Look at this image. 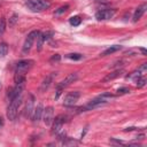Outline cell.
<instances>
[{"mask_svg":"<svg viewBox=\"0 0 147 147\" xmlns=\"http://www.w3.org/2000/svg\"><path fill=\"white\" fill-rule=\"evenodd\" d=\"M140 52L142 53V55H147V51H146V48H140Z\"/></svg>","mask_w":147,"mask_h":147,"instance_id":"32","label":"cell"},{"mask_svg":"<svg viewBox=\"0 0 147 147\" xmlns=\"http://www.w3.org/2000/svg\"><path fill=\"white\" fill-rule=\"evenodd\" d=\"M124 72H125L124 69H116L115 71L108 74V75L102 79V82H105V83H106V82H110V80H113V79H115V78L122 76V74H124Z\"/></svg>","mask_w":147,"mask_h":147,"instance_id":"16","label":"cell"},{"mask_svg":"<svg viewBox=\"0 0 147 147\" xmlns=\"http://www.w3.org/2000/svg\"><path fill=\"white\" fill-rule=\"evenodd\" d=\"M17 21H18V15L17 14H13L11 17L9 18V26H14Z\"/></svg>","mask_w":147,"mask_h":147,"instance_id":"27","label":"cell"},{"mask_svg":"<svg viewBox=\"0 0 147 147\" xmlns=\"http://www.w3.org/2000/svg\"><path fill=\"white\" fill-rule=\"evenodd\" d=\"M0 88H1V83H0Z\"/></svg>","mask_w":147,"mask_h":147,"instance_id":"34","label":"cell"},{"mask_svg":"<svg viewBox=\"0 0 147 147\" xmlns=\"http://www.w3.org/2000/svg\"><path fill=\"white\" fill-rule=\"evenodd\" d=\"M146 9H147V3H146V2L142 3L141 6H139V7L134 10V14H133V22H138V21L141 18V16L145 14Z\"/></svg>","mask_w":147,"mask_h":147,"instance_id":"15","label":"cell"},{"mask_svg":"<svg viewBox=\"0 0 147 147\" xmlns=\"http://www.w3.org/2000/svg\"><path fill=\"white\" fill-rule=\"evenodd\" d=\"M34 64V61L33 60H21L16 63V68H15V71H18V72H23V74H26V71H29L32 65Z\"/></svg>","mask_w":147,"mask_h":147,"instance_id":"5","label":"cell"},{"mask_svg":"<svg viewBox=\"0 0 147 147\" xmlns=\"http://www.w3.org/2000/svg\"><path fill=\"white\" fill-rule=\"evenodd\" d=\"M105 103H107V99L106 98H102L101 95H99L98 98L91 100L86 106H84V109H85V111L86 110H91V109H94L96 107H100V106H102Z\"/></svg>","mask_w":147,"mask_h":147,"instance_id":"8","label":"cell"},{"mask_svg":"<svg viewBox=\"0 0 147 147\" xmlns=\"http://www.w3.org/2000/svg\"><path fill=\"white\" fill-rule=\"evenodd\" d=\"M65 122V116L64 115H59L56 116L54 119H53V125H52V130H51V133L54 136V134H59V132L61 131L63 124Z\"/></svg>","mask_w":147,"mask_h":147,"instance_id":"4","label":"cell"},{"mask_svg":"<svg viewBox=\"0 0 147 147\" xmlns=\"http://www.w3.org/2000/svg\"><path fill=\"white\" fill-rule=\"evenodd\" d=\"M6 30V20L5 17H1L0 18V34H2Z\"/></svg>","mask_w":147,"mask_h":147,"instance_id":"28","label":"cell"},{"mask_svg":"<svg viewBox=\"0 0 147 147\" xmlns=\"http://www.w3.org/2000/svg\"><path fill=\"white\" fill-rule=\"evenodd\" d=\"M8 53V46L6 42H1L0 44V56H6Z\"/></svg>","mask_w":147,"mask_h":147,"instance_id":"22","label":"cell"},{"mask_svg":"<svg viewBox=\"0 0 147 147\" xmlns=\"http://www.w3.org/2000/svg\"><path fill=\"white\" fill-rule=\"evenodd\" d=\"M69 9V5H64V6H61L59 9H56L55 10V13H54V15L55 16H59V15H62V14H64L67 10Z\"/></svg>","mask_w":147,"mask_h":147,"instance_id":"21","label":"cell"},{"mask_svg":"<svg viewBox=\"0 0 147 147\" xmlns=\"http://www.w3.org/2000/svg\"><path fill=\"white\" fill-rule=\"evenodd\" d=\"M115 10L114 9H102L95 13V18L98 21H103V20H109L114 16Z\"/></svg>","mask_w":147,"mask_h":147,"instance_id":"10","label":"cell"},{"mask_svg":"<svg viewBox=\"0 0 147 147\" xmlns=\"http://www.w3.org/2000/svg\"><path fill=\"white\" fill-rule=\"evenodd\" d=\"M67 57L68 59H71V60H75V61H78V60H80L83 57V55L79 54V53H70V54L67 55Z\"/></svg>","mask_w":147,"mask_h":147,"instance_id":"24","label":"cell"},{"mask_svg":"<svg viewBox=\"0 0 147 147\" xmlns=\"http://www.w3.org/2000/svg\"><path fill=\"white\" fill-rule=\"evenodd\" d=\"M122 48V46L121 45H113V46H110V47H108L106 51H103L100 55L101 56H106V55H110V54H113V53H115V52H117V51H119Z\"/></svg>","mask_w":147,"mask_h":147,"instance_id":"17","label":"cell"},{"mask_svg":"<svg viewBox=\"0 0 147 147\" xmlns=\"http://www.w3.org/2000/svg\"><path fill=\"white\" fill-rule=\"evenodd\" d=\"M140 76H141V72H140L139 70H136V71L131 72L130 75H127V76H126V78H130V79H134V80H137Z\"/></svg>","mask_w":147,"mask_h":147,"instance_id":"23","label":"cell"},{"mask_svg":"<svg viewBox=\"0 0 147 147\" xmlns=\"http://www.w3.org/2000/svg\"><path fill=\"white\" fill-rule=\"evenodd\" d=\"M130 92V90L127 88V87H121V88H118L117 90V94H126V93H129Z\"/></svg>","mask_w":147,"mask_h":147,"instance_id":"29","label":"cell"},{"mask_svg":"<svg viewBox=\"0 0 147 147\" xmlns=\"http://www.w3.org/2000/svg\"><path fill=\"white\" fill-rule=\"evenodd\" d=\"M77 78H78V75L76 74V72H72V74H69L64 79H62L57 85H56V90H63L64 87H67V86H69L71 83H74L75 80H77Z\"/></svg>","mask_w":147,"mask_h":147,"instance_id":"7","label":"cell"},{"mask_svg":"<svg viewBox=\"0 0 147 147\" xmlns=\"http://www.w3.org/2000/svg\"><path fill=\"white\" fill-rule=\"evenodd\" d=\"M136 82H137V86H138V87H144V86L146 85V78L142 77V76H140Z\"/></svg>","mask_w":147,"mask_h":147,"instance_id":"26","label":"cell"},{"mask_svg":"<svg viewBox=\"0 0 147 147\" xmlns=\"http://www.w3.org/2000/svg\"><path fill=\"white\" fill-rule=\"evenodd\" d=\"M26 6L32 11H42L51 7L49 0H28Z\"/></svg>","mask_w":147,"mask_h":147,"instance_id":"2","label":"cell"},{"mask_svg":"<svg viewBox=\"0 0 147 147\" xmlns=\"http://www.w3.org/2000/svg\"><path fill=\"white\" fill-rule=\"evenodd\" d=\"M14 82H15V84H23V83H25V74L15 71Z\"/></svg>","mask_w":147,"mask_h":147,"instance_id":"18","label":"cell"},{"mask_svg":"<svg viewBox=\"0 0 147 147\" xmlns=\"http://www.w3.org/2000/svg\"><path fill=\"white\" fill-rule=\"evenodd\" d=\"M23 88H24V83H23V84H16V86H15L14 88H10V90L8 91V96H9V99L11 100V99H14V98L21 95Z\"/></svg>","mask_w":147,"mask_h":147,"instance_id":"14","label":"cell"},{"mask_svg":"<svg viewBox=\"0 0 147 147\" xmlns=\"http://www.w3.org/2000/svg\"><path fill=\"white\" fill-rule=\"evenodd\" d=\"M69 23H70L71 25H74V26H77V25H79V24L82 23V18H80L79 16H72V17H70V20H69Z\"/></svg>","mask_w":147,"mask_h":147,"instance_id":"20","label":"cell"},{"mask_svg":"<svg viewBox=\"0 0 147 147\" xmlns=\"http://www.w3.org/2000/svg\"><path fill=\"white\" fill-rule=\"evenodd\" d=\"M42 111H44V107H42L41 103H39V105H37V107H34L33 113H32V115H31V119H32L33 123H38V122L41 119V117H42Z\"/></svg>","mask_w":147,"mask_h":147,"instance_id":"13","label":"cell"},{"mask_svg":"<svg viewBox=\"0 0 147 147\" xmlns=\"http://www.w3.org/2000/svg\"><path fill=\"white\" fill-rule=\"evenodd\" d=\"M54 77H55V72H52V74L47 75V76L44 78V80L41 82V85H40V87H39V91H40V92H45L46 90H48V87H49L51 84L53 83Z\"/></svg>","mask_w":147,"mask_h":147,"instance_id":"12","label":"cell"},{"mask_svg":"<svg viewBox=\"0 0 147 147\" xmlns=\"http://www.w3.org/2000/svg\"><path fill=\"white\" fill-rule=\"evenodd\" d=\"M2 126H3V118L0 116V130L2 129Z\"/></svg>","mask_w":147,"mask_h":147,"instance_id":"33","label":"cell"},{"mask_svg":"<svg viewBox=\"0 0 147 147\" xmlns=\"http://www.w3.org/2000/svg\"><path fill=\"white\" fill-rule=\"evenodd\" d=\"M80 96V93L78 91H74V92H70L68 93L65 96H64V100H63V105L65 107H72L79 99Z\"/></svg>","mask_w":147,"mask_h":147,"instance_id":"6","label":"cell"},{"mask_svg":"<svg viewBox=\"0 0 147 147\" xmlns=\"http://www.w3.org/2000/svg\"><path fill=\"white\" fill-rule=\"evenodd\" d=\"M60 60H61V55L60 54H53L51 56V59H49V63L51 64H55V63L60 62Z\"/></svg>","mask_w":147,"mask_h":147,"instance_id":"25","label":"cell"},{"mask_svg":"<svg viewBox=\"0 0 147 147\" xmlns=\"http://www.w3.org/2000/svg\"><path fill=\"white\" fill-rule=\"evenodd\" d=\"M41 118L44 119V123L46 125H51L52 122H53V119H54V109H53V107L49 106V107L44 108L42 117Z\"/></svg>","mask_w":147,"mask_h":147,"instance_id":"9","label":"cell"},{"mask_svg":"<svg viewBox=\"0 0 147 147\" xmlns=\"http://www.w3.org/2000/svg\"><path fill=\"white\" fill-rule=\"evenodd\" d=\"M37 40H38V41H37V49H38V51H41L42 45H44V42L46 41L44 34H42V33H39L38 37H37Z\"/></svg>","mask_w":147,"mask_h":147,"instance_id":"19","label":"cell"},{"mask_svg":"<svg viewBox=\"0 0 147 147\" xmlns=\"http://www.w3.org/2000/svg\"><path fill=\"white\" fill-rule=\"evenodd\" d=\"M138 70H139L140 72H144V71H146V70H147V63H146V62H145V63H142Z\"/></svg>","mask_w":147,"mask_h":147,"instance_id":"30","label":"cell"},{"mask_svg":"<svg viewBox=\"0 0 147 147\" xmlns=\"http://www.w3.org/2000/svg\"><path fill=\"white\" fill-rule=\"evenodd\" d=\"M39 33H40L39 31L34 30V31H31V32L26 36L25 41H24V44H23V49H22L23 54H26V53L31 49V47H32V45H33V42H34V40H36V38L38 37Z\"/></svg>","mask_w":147,"mask_h":147,"instance_id":"3","label":"cell"},{"mask_svg":"<svg viewBox=\"0 0 147 147\" xmlns=\"http://www.w3.org/2000/svg\"><path fill=\"white\" fill-rule=\"evenodd\" d=\"M21 103H22V95H18L10 100V103L7 108V117L9 121H14L16 118Z\"/></svg>","mask_w":147,"mask_h":147,"instance_id":"1","label":"cell"},{"mask_svg":"<svg viewBox=\"0 0 147 147\" xmlns=\"http://www.w3.org/2000/svg\"><path fill=\"white\" fill-rule=\"evenodd\" d=\"M33 109H34V98H33L32 94H30L29 95V99L26 101V105H25V110H24L25 117L31 118V115L33 113Z\"/></svg>","mask_w":147,"mask_h":147,"instance_id":"11","label":"cell"},{"mask_svg":"<svg viewBox=\"0 0 147 147\" xmlns=\"http://www.w3.org/2000/svg\"><path fill=\"white\" fill-rule=\"evenodd\" d=\"M110 142H114V144H123L121 140H115V139H110Z\"/></svg>","mask_w":147,"mask_h":147,"instance_id":"31","label":"cell"}]
</instances>
